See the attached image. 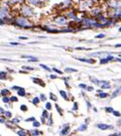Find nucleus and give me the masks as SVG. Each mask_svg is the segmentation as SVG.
Segmentation results:
<instances>
[{
    "label": "nucleus",
    "instance_id": "nucleus-58",
    "mask_svg": "<svg viewBox=\"0 0 121 136\" xmlns=\"http://www.w3.org/2000/svg\"><path fill=\"white\" fill-rule=\"evenodd\" d=\"M121 47V43H119V44H116L115 45V48H120Z\"/></svg>",
    "mask_w": 121,
    "mask_h": 136
},
{
    "label": "nucleus",
    "instance_id": "nucleus-29",
    "mask_svg": "<svg viewBox=\"0 0 121 136\" xmlns=\"http://www.w3.org/2000/svg\"><path fill=\"white\" fill-rule=\"evenodd\" d=\"M23 0H9V2L11 3V4H15V3H20V2H22Z\"/></svg>",
    "mask_w": 121,
    "mask_h": 136
},
{
    "label": "nucleus",
    "instance_id": "nucleus-48",
    "mask_svg": "<svg viewBox=\"0 0 121 136\" xmlns=\"http://www.w3.org/2000/svg\"><path fill=\"white\" fill-rule=\"evenodd\" d=\"M104 36H105V34H104V33H100V34L96 35V38H102V37H104Z\"/></svg>",
    "mask_w": 121,
    "mask_h": 136
},
{
    "label": "nucleus",
    "instance_id": "nucleus-46",
    "mask_svg": "<svg viewBox=\"0 0 121 136\" xmlns=\"http://www.w3.org/2000/svg\"><path fill=\"white\" fill-rule=\"evenodd\" d=\"M10 101H12V102H17L18 99H17L16 97H11V98H10Z\"/></svg>",
    "mask_w": 121,
    "mask_h": 136
},
{
    "label": "nucleus",
    "instance_id": "nucleus-55",
    "mask_svg": "<svg viewBox=\"0 0 121 136\" xmlns=\"http://www.w3.org/2000/svg\"><path fill=\"white\" fill-rule=\"evenodd\" d=\"M19 39H23V40H24V39H28V38L25 37V36H19Z\"/></svg>",
    "mask_w": 121,
    "mask_h": 136
},
{
    "label": "nucleus",
    "instance_id": "nucleus-21",
    "mask_svg": "<svg viewBox=\"0 0 121 136\" xmlns=\"http://www.w3.org/2000/svg\"><path fill=\"white\" fill-rule=\"evenodd\" d=\"M65 72H66V73H76V72H78V70L72 69V68H66V69H65Z\"/></svg>",
    "mask_w": 121,
    "mask_h": 136
},
{
    "label": "nucleus",
    "instance_id": "nucleus-24",
    "mask_svg": "<svg viewBox=\"0 0 121 136\" xmlns=\"http://www.w3.org/2000/svg\"><path fill=\"white\" fill-rule=\"evenodd\" d=\"M48 109H44L43 111H42V116L41 117H43V118H45V119H47L48 117H49V113H48Z\"/></svg>",
    "mask_w": 121,
    "mask_h": 136
},
{
    "label": "nucleus",
    "instance_id": "nucleus-16",
    "mask_svg": "<svg viewBox=\"0 0 121 136\" xmlns=\"http://www.w3.org/2000/svg\"><path fill=\"white\" fill-rule=\"evenodd\" d=\"M99 92V94L97 95L99 98H101V99H105V98H107L109 95L107 94V93H104V92H101V91H98Z\"/></svg>",
    "mask_w": 121,
    "mask_h": 136
},
{
    "label": "nucleus",
    "instance_id": "nucleus-32",
    "mask_svg": "<svg viewBox=\"0 0 121 136\" xmlns=\"http://www.w3.org/2000/svg\"><path fill=\"white\" fill-rule=\"evenodd\" d=\"M0 75H1V80H4L6 78V72L1 71V72H0Z\"/></svg>",
    "mask_w": 121,
    "mask_h": 136
},
{
    "label": "nucleus",
    "instance_id": "nucleus-7",
    "mask_svg": "<svg viewBox=\"0 0 121 136\" xmlns=\"http://www.w3.org/2000/svg\"><path fill=\"white\" fill-rule=\"evenodd\" d=\"M70 131H71V127H70V125H69V124H65V125H64V128H63L62 130H60V135H67V134L70 133Z\"/></svg>",
    "mask_w": 121,
    "mask_h": 136
},
{
    "label": "nucleus",
    "instance_id": "nucleus-8",
    "mask_svg": "<svg viewBox=\"0 0 121 136\" xmlns=\"http://www.w3.org/2000/svg\"><path fill=\"white\" fill-rule=\"evenodd\" d=\"M113 59H114V57H113L112 55H108L107 57L101 58V59H100V64H101V65H105V64H107L109 60H113Z\"/></svg>",
    "mask_w": 121,
    "mask_h": 136
},
{
    "label": "nucleus",
    "instance_id": "nucleus-60",
    "mask_svg": "<svg viewBox=\"0 0 121 136\" xmlns=\"http://www.w3.org/2000/svg\"><path fill=\"white\" fill-rule=\"evenodd\" d=\"M117 60H118L119 63H121V58H118V57H117Z\"/></svg>",
    "mask_w": 121,
    "mask_h": 136
},
{
    "label": "nucleus",
    "instance_id": "nucleus-41",
    "mask_svg": "<svg viewBox=\"0 0 121 136\" xmlns=\"http://www.w3.org/2000/svg\"><path fill=\"white\" fill-rule=\"evenodd\" d=\"M79 87H80L81 89H83V90H87V88H88L85 84H80V85H79Z\"/></svg>",
    "mask_w": 121,
    "mask_h": 136
},
{
    "label": "nucleus",
    "instance_id": "nucleus-61",
    "mask_svg": "<svg viewBox=\"0 0 121 136\" xmlns=\"http://www.w3.org/2000/svg\"><path fill=\"white\" fill-rule=\"evenodd\" d=\"M118 81H119V82H120V83H121V79H119V80H118Z\"/></svg>",
    "mask_w": 121,
    "mask_h": 136
},
{
    "label": "nucleus",
    "instance_id": "nucleus-22",
    "mask_svg": "<svg viewBox=\"0 0 121 136\" xmlns=\"http://www.w3.org/2000/svg\"><path fill=\"white\" fill-rule=\"evenodd\" d=\"M7 95H9V91L7 89H2L1 90V96L3 97V96H7Z\"/></svg>",
    "mask_w": 121,
    "mask_h": 136
},
{
    "label": "nucleus",
    "instance_id": "nucleus-19",
    "mask_svg": "<svg viewBox=\"0 0 121 136\" xmlns=\"http://www.w3.org/2000/svg\"><path fill=\"white\" fill-rule=\"evenodd\" d=\"M59 92H60V96H62V97H63V98L65 99V100H67V101L69 100V98H68V96H67V93L65 92V91H63V90H60V91H59Z\"/></svg>",
    "mask_w": 121,
    "mask_h": 136
},
{
    "label": "nucleus",
    "instance_id": "nucleus-17",
    "mask_svg": "<svg viewBox=\"0 0 121 136\" xmlns=\"http://www.w3.org/2000/svg\"><path fill=\"white\" fill-rule=\"evenodd\" d=\"M32 81H33V83H35V84H37V85H40V86H44V83L40 80V79H37V78H32Z\"/></svg>",
    "mask_w": 121,
    "mask_h": 136
},
{
    "label": "nucleus",
    "instance_id": "nucleus-52",
    "mask_svg": "<svg viewBox=\"0 0 121 136\" xmlns=\"http://www.w3.org/2000/svg\"><path fill=\"white\" fill-rule=\"evenodd\" d=\"M18 89H19V87H17V86H13V87H12V90H16V91H17Z\"/></svg>",
    "mask_w": 121,
    "mask_h": 136
},
{
    "label": "nucleus",
    "instance_id": "nucleus-31",
    "mask_svg": "<svg viewBox=\"0 0 121 136\" xmlns=\"http://www.w3.org/2000/svg\"><path fill=\"white\" fill-rule=\"evenodd\" d=\"M32 125H33V127H39V126H40V122H38V121L34 120L33 122H32Z\"/></svg>",
    "mask_w": 121,
    "mask_h": 136
},
{
    "label": "nucleus",
    "instance_id": "nucleus-38",
    "mask_svg": "<svg viewBox=\"0 0 121 136\" xmlns=\"http://www.w3.org/2000/svg\"><path fill=\"white\" fill-rule=\"evenodd\" d=\"M45 109H48V110H51L52 109V104L50 102H48L47 104H45Z\"/></svg>",
    "mask_w": 121,
    "mask_h": 136
},
{
    "label": "nucleus",
    "instance_id": "nucleus-47",
    "mask_svg": "<svg viewBox=\"0 0 121 136\" xmlns=\"http://www.w3.org/2000/svg\"><path fill=\"white\" fill-rule=\"evenodd\" d=\"M23 69H25V70H28V71H33V70H34L32 67H23Z\"/></svg>",
    "mask_w": 121,
    "mask_h": 136
},
{
    "label": "nucleus",
    "instance_id": "nucleus-15",
    "mask_svg": "<svg viewBox=\"0 0 121 136\" xmlns=\"http://www.w3.org/2000/svg\"><path fill=\"white\" fill-rule=\"evenodd\" d=\"M114 16L115 17H118V18H121V7H117L115 12H114Z\"/></svg>",
    "mask_w": 121,
    "mask_h": 136
},
{
    "label": "nucleus",
    "instance_id": "nucleus-5",
    "mask_svg": "<svg viewBox=\"0 0 121 136\" xmlns=\"http://www.w3.org/2000/svg\"><path fill=\"white\" fill-rule=\"evenodd\" d=\"M55 22L59 25H65V24H67V19L65 16H59V17L55 18Z\"/></svg>",
    "mask_w": 121,
    "mask_h": 136
},
{
    "label": "nucleus",
    "instance_id": "nucleus-33",
    "mask_svg": "<svg viewBox=\"0 0 121 136\" xmlns=\"http://www.w3.org/2000/svg\"><path fill=\"white\" fill-rule=\"evenodd\" d=\"M39 66H40V67H41L42 69H44L45 71H48V72H51V69H50L49 67H47V66H45V65H43V64H40Z\"/></svg>",
    "mask_w": 121,
    "mask_h": 136
},
{
    "label": "nucleus",
    "instance_id": "nucleus-2",
    "mask_svg": "<svg viewBox=\"0 0 121 136\" xmlns=\"http://www.w3.org/2000/svg\"><path fill=\"white\" fill-rule=\"evenodd\" d=\"M83 24L88 26V27H103V26H106L105 24H102V23H98L97 21L93 20V19H90V18H85L83 20Z\"/></svg>",
    "mask_w": 121,
    "mask_h": 136
},
{
    "label": "nucleus",
    "instance_id": "nucleus-9",
    "mask_svg": "<svg viewBox=\"0 0 121 136\" xmlns=\"http://www.w3.org/2000/svg\"><path fill=\"white\" fill-rule=\"evenodd\" d=\"M8 14V8L6 6H2L1 7V19H4V17L6 18Z\"/></svg>",
    "mask_w": 121,
    "mask_h": 136
},
{
    "label": "nucleus",
    "instance_id": "nucleus-45",
    "mask_svg": "<svg viewBox=\"0 0 121 136\" xmlns=\"http://www.w3.org/2000/svg\"><path fill=\"white\" fill-rule=\"evenodd\" d=\"M77 109H78V103L75 102V103H74V106H73V110L75 111V110H77Z\"/></svg>",
    "mask_w": 121,
    "mask_h": 136
},
{
    "label": "nucleus",
    "instance_id": "nucleus-57",
    "mask_svg": "<svg viewBox=\"0 0 121 136\" xmlns=\"http://www.w3.org/2000/svg\"><path fill=\"white\" fill-rule=\"evenodd\" d=\"M5 122V119H4V117H1V123H4Z\"/></svg>",
    "mask_w": 121,
    "mask_h": 136
},
{
    "label": "nucleus",
    "instance_id": "nucleus-36",
    "mask_svg": "<svg viewBox=\"0 0 121 136\" xmlns=\"http://www.w3.org/2000/svg\"><path fill=\"white\" fill-rule=\"evenodd\" d=\"M20 110H21L22 112H26V111H27V107H26L25 105H21V106H20Z\"/></svg>",
    "mask_w": 121,
    "mask_h": 136
},
{
    "label": "nucleus",
    "instance_id": "nucleus-23",
    "mask_svg": "<svg viewBox=\"0 0 121 136\" xmlns=\"http://www.w3.org/2000/svg\"><path fill=\"white\" fill-rule=\"evenodd\" d=\"M39 101H40V98H38V97H34V98L32 99V104H33V105H37V104L39 103Z\"/></svg>",
    "mask_w": 121,
    "mask_h": 136
},
{
    "label": "nucleus",
    "instance_id": "nucleus-62",
    "mask_svg": "<svg viewBox=\"0 0 121 136\" xmlns=\"http://www.w3.org/2000/svg\"><path fill=\"white\" fill-rule=\"evenodd\" d=\"M119 31H121V27H120V28H119Z\"/></svg>",
    "mask_w": 121,
    "mask_h": 136
},
{
    "label": "nucleus",
    "instance_id": "nucleus-49",
    "mask_svg": "<svg viewBox=\"0 0 121 136\" xmlns=\"http://www.w3.org/2000/svg\"><path fill=\"white\" fill-rule=\"evenodd\" d=\"M10 45H20L19 42H10Z\"/></svg>",
    "mask_w": 121,
    "mask_h": 136
},
{
    "label": "nucleus",
    "instance_id": "nucleus-43",
    "mask_svg": "<svg viewBox=\"0 0 121 136\" xmlns=\"http://www.w3.org/2000/svg\"><path fill=\"white\" fill-rule=\"evenodd\" d=\"M114 116H116V117H120V112H118V111H113V113H112Z\"/></svg>",
    "mask_w": 121,
    "mask_h": 136
},
{
    "label": "nucleus",
    "instance_id": "nucleus-53",
    "mask_svg": "<svg viewBox=\"0 0 121 136\" xmlns=\"http://www.w3.org/2000/svg\"><path fill=\"white\" fill-rule=\"evenodd\" d=\"M117 125H118V126H120V127H121V119H119V120H118V121H117Z\"/></svg>",
    "mask_w": 121,
    "mask_h": 136
},
{
    "label": "nucleus",
    "instance_id": "nucleus-13",
    "mask_svg": "<svg viewBox=\"0 0 121 136\" xmlns=\"http://www.w3.org/2000/svg\"><path fill=\"white\" fill-rule=\"evenodd\" d=\"M17 94H18V96L25 97V95H26V92H25L24 88H20V87H19V89L17 90Z\"/></svg>",
    "mask_w": 121,
    "mask_h": 136
},
{
    "label": "nucleus",
    "instance_id": "nucleus-54",
    "mask_svg": "<svg viewBox=\"0 0 121 136\" xmlns=\"http://www.w3.org/2000/svg\"><path fill=\"white\" fill-rule=\"evenodd\" d=\"M87 90H88V91H93V90H94V88H93V87H88V88H87Z\"/></svg>",
    "mask_w": 121,
    "mask_h": 136
},
{
    "label": "nucleus",
    "instance_id": "nucleus-4",
    "mask_svg": "<svg viewBox=\"0 0 121 136\" xmlns=\"http://www.w3.org/2000/svg\"><path fill=\"white\" fill-rule=\"evenodd\" d=\"M21 13L24 16H31V15L34 13L33 9L29 6H23V8L21 9Z\"/></svg>",
    "mask_w": 121,
    "mask_h": 136
},
{
    "label": "nucleus",
    "instance_id": "nucleus-59",
    "mask_svg": "<svg viewBox=\"0 0 121 136\" xmlns=\"http://www.w3.org/2000/svg\"><path fill=\"white\" fill-rule=\"evenodd\" d=\"M115 134H116V135H121V132H116Z\"/></svg>",
    "mask_w": 121,
    "mask_h": 136
},
{
    "label": "nucleus",
    "instance_id": "nucleus-25",
    "mask_svg": "<svg viewBox=\"0 0 121 136\" xmlns=\"http://www.w3.org/2000/svg\"><path fill=\"white\" fill-rule=\"evenodd\" d=\"M56 109H57V111H58V113H59L60 115H62V114H63V110L60 109V106H59L58 104H56Z\"/></svg>",
    "mask_w": 121,
    "mask_h": 136
},
{
    "label": "nucleus",
    "instance_id": "nucleus-30",
    "mask_svg": "<svg viewBox=\"0 0 121 136\" xmlns=\"http://www.w3.org/2000/svg\"><path fill=\"white\" fill-rule=\"evenodd\" d=\"M105 111L107 112V113H113L114 110H113L112 107H106V108H105Z\"/></svg>",
    "mask_w": 121,
    "mask_h": 136
},
{
    "label": "nucleus",
    "instance_id": "nucleus-37",
    "mask_svg": "<svg viewBox=\"0 0 121 136\" xmlns=\"http://www.w3.org/2000/svg\"><path fill=\"white\" fill-rule=\"evenodd\" d=\"M53 71H54V72H56L58 75H63V73H64V72L60 71V70H58V69H56V68H54V69H53Z\"/></svg>",
    "mask_w": 121,
    "mask_h": 136
},
{
    "label": "nucleus",
    "instance_id": "nucleus-20",
    "mask_svg": "<svg viewBox=\"0 0 121 136\" xmlns=\"http://www.w3.org/2000/svg\"><path fill=\"white\" fill-rule=\"evenodd\" d=\"M28 133L29 134H31V135H34V136H36V135H39V134H41L37 129H35V130H30V131H28Z\"/></svg>",
    "mask_w": 121,
    "mask_h": 136
},
{
    "label": "nucleus",
    "instance_id": "nucleus-12",
    "mask_svg": "<svg viewBox=\"0 0 121 136\" xmlns=\"http://www.w3.org/2000/svg\"><path fill=\"white\" fill-rule=\"evenodd\" d=\"M27 2L32 4V5H35V6H38L41 4V0H27Z\"/></svg>",
    "mask_w": 121,
    "mask_h": 136
},
{
    "label": "nucleus",
    "instance_id": "nucleus-50",
    "mask_svg": "<svg viewBox=\"0 0 121 136\" xmlns=\"http://www.w3.org/2000/svg\"><path fill=\"white\" fill-rule=\"evenodd\" d=\"M50 78H51V79H57L58 77H57L56 75H51V76H50Z\"/></svg>",
    "mask_w": 121,
    "mask_h": 136
},
{
    "label": "nucleus",
    "instance_id": "nucleus-51",
    "mask_svg": "<svg viewBox=\"0 0 121 136\" xmlns=\"http://www.w3.org/2000/svg\"><path fill=\"white\" fill-rule=\"evenodd\" d=\"M86 104H87V106H88V109H90V108H91V104H90V102H89V101H86Z\"/></svg>",
    "mask_w": 121,
    "mask_h": 136
},
{
    "label": "nucleus",
    "instance_id": "nucleus-40",
    "mask_svg": "<svg viewBox=\"0 0 121 136\" xmlns=\"http://www.w3.org/2000/svg\"><path fill=\"white\" fill-rule=\"evenodd\" d=\"M50 98H51L52 100L57 101V97H56V96H55V94H53V93H50Z\"/></svg>",
    "mask_w": 121,
    "mask_h": 136
},
{
    "label": "nucleus",
    "instance_id": "nucleus-10",
    "mask_svg": "<svg viewBox=\"0 0 121 136\" xmlns=\"http://www.w3.org/2000/svg\"><path fill=\"white\" fill-rule=\"evenodd\" d=\"M77 58L78 60H80V62H84V63H88V64H95V59H89V58H81V57H75Z\"/></svg>",
    "mask_w": 121,
    "mask_h": 136
},
{
    "label": "nucleus",
    "instance_id": "nucleus-6",
    "mask_svg": "<svg viewBox=\"0 0 121 136\" xmlns=\"http://www.w3.org/2000/svg\"><path fill=\"white\" fill-rule=\"evenodd\" d=\"M97 128H99L100 130H108V129H114V127H113L112 125L104 124V123H99V124H97Z\"/></svg>",
    "mask_w": 121,
    "mask_h": 136
},
{
    "label": "nucleus",
    "instance_id": "nucleus-39",
    "mask_svg": "<svg viewBox=\"0 0 121 136\" xmlns=\"http://www.w3.org/2000/svg\"><path fill=\"white\" fill-rule=\"evenodd\" d=\"M75 50H77V51H88L90 49L89 48H76Z\"/></svg>",
    "mask_w": 121,
    "mask_h": 136
},
{
    "label": "nucleus",
    "instance_id": "nucleus-56",
    "mask_svg": "<svg viewBox=\"0 0 121 136\" xmlns=\"http://www.w3.org/2000/svg\"><path fill=\"white\" fill-rule=\"evenodd\" d=\"M0 111H1V114H2V115H4L5 111H4V109H3V108H1V109H0Z\"/></svg>",
    "mask_w": 121,
    "mask_h": 136
},
{
    "label": "nucleus",
    "instance_id": "nucleus-14",
    "mask_svg": "<svg viewBox=\"0 0 121 136\" xmlns=\"http://www.w3.org/2000/svg\"><path fill=\"white\" fill-rule=\"evenodd\" d=\"M22 58H27V59H30V60H32V62H37L38 58L34 57L33 55H21Z\"/></svg>",
    "mask_w": 121,
    "mask_h": 136
},
{
    "label": "nucleus",
    "instance_id": "nucleus-3",
    "mask_svg": "<svg viewBox=\"0 0 121 136\" xmlns=\"http://www.w3.org/2000/svg\"><path fill=\"white\" fill-rule=\"evenodd\" d=\"M91 82L95 83L102 89H110V82H108V81H98L97 79L91 77Z\"/></svg>",
    "mask_w": 121,
    "mask_h": 136
},
{
    "label": "nucleus",
    "instance_id": "nucleus-28",
    "mask_svg": "<svg viewBox=\"0 0 121 136\" xmlns=\"http://www.w3.org/2000/svg\"><path fill=\"white\" fill-rule=\"evenodd\" d=\"M34 120H35L34 117H29V118H26L24 121H25V122H33Z\"/></svg>",
    "mask_w": 121,
    "mask_h": 136
},
{
    "label": "nucleus",
    "instance_id": "nucleus-44",
    "mask_svg": "<svg viewBox=\"0 0 121 136\" xmlns=\"http://www.w3.org/2000/svg\"><path fill=\"white\" fill-rule=\"evenodd\" d=\"M40 100L41 101H45V100H47V97H45V95H43V94H40Z\"/></svg>",
    "mask_w": 121,
    "mask_h": 136
},
{
    "label": "nucleus",
    "instance_id": "nucleus-42",
    "mask_svg": "<svg viewBox=\"0 0 121 136\" xmlns=\"http://www.w3.org/2000/svg\"><path fill=\"white\" fill-rule=\"evenodd\" d=\"M48 125H53V119H52V116L49 117V122H48Z\"/></svg>",
    "mask_w": 121,
    "mask_h": 136
},
{
    "label": "nucleus",
    "instance_id": "nucleus-26",
    "mask_svg": "<svg viewBox=\"0 0 121 136\" xmlns=\"http://www.w3.org/2000/svg\"><path fill=\"white\" fill-rule=\"evenodd\" d=\"M16 133H17L18 135H21V136H25V135H26V132H25V131H24L23 129H21V130H19V131H17Z\"/></svg>",
    "mask_w": 121,
    "mask_h": 136
},
{
    "label": "nucleus",
    "instance_id": "nucleus-11",
    "mask_svg": "<svg viewBox=\"0 0 121 136\" xmlns=\"http://www.w3.org/2000/svg\"><path fill=\"white\" fill-rule=\"evenodd\" d=\"M120 93H121V87H118V88H117V89L114 91V92L111 94V99H114V98H116V97H117V96H118Z\"/></svg>",
    "mask_w": 121,
    "mask_h": 136
},
{
    "label": "nucleus",
    "instance_id": "nucleus-35",
    "mask_svg": "<svg viewBox=\"0 0 121 136\" xmlns=\"http://www.w3.org/2000/svg\"><path fill=\"white\" fill-rule=\"evenodd\" d=\"M4 115H5V117H6V118H11V116H12L11 112H9V111H5Z\"/></svg>",
    "mask_w": 121,
    "mask_h": 136
},
{
    "label": "nucleus",
    "instance_id": "nucleus-34",
    "mask_svg": "<svg viewBox=\"0 0 121 136\" xmlns=\"http://www.w3.org/2000/svg\"><path fill=\"white\" fill-rule=\"evenodd\" d=\"M2 101H3L4 103H9V102H10V99H9L7 96H3V98H2Z\"/></svg>",
    "mask_w": 121,
    "mask_h": 136
},
{
    "label": "nucleus",
    "instance_id": "nucleus-27",
    "mask_svg": "<svg viewBox=\"0 0 121 136\" xmlns=\"http://www.w3.org/2000/svg\"><path fill=\"white\" fill-rule=\"evenodd\" d=\"M19 122H20V120L17 119V118H14V119L11 120V123H12V124H18Z\"/></svg>",
    "mask_w": 121,
    "mask_h": 136
},
{
    "label": "nucleus",
    "instance_id": "nucleus-1",
    "mask_svg": "<svg viewBox=\"0 0 121 136\" xmlns=\"http://www.w3.org/2000/svg\"><path fill=\"white\" fill-rule=\"evenodd\" d=\"M15 24H16L17 26H19V27H22V28H30L31 27L30 22L24 17H17L16 19H15Z\"/></svg>",
    "mask_w": 121,
    "mask_h": 136
},
{
    "label": "nucleus",
    "instance_id": "nucleus-18",
    "mask_svg": "<svg viewBox=\"0 0 121 136\" xmlns=\"http://www.w3.org/2000/svg\"><path fill=\"white\" fill-rule=\"evenodd\" d=\"M87 127H88L87 123H84V124H82L81 126H79V128H77V130H78V131H86V130H87Z\"/></svg>",
    "mask_w": 121,
    "mask_h": 136
}]
</instances>
